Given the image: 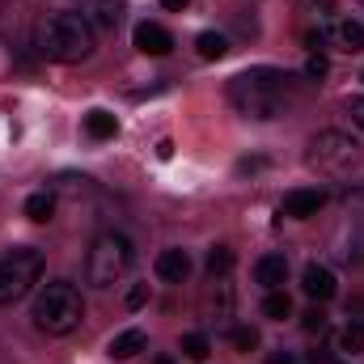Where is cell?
Here are the masks:
<instances>
[{
  "instance_id": "2e32d148",
  "label": "cell",
  "mask_w": 364,
  "mask_h": 364,
  "mask_svg": "<svg viewBox=\"0 0 364 364\" xmlns=\"http://www.w3.org/2000/svg\"><path fill=\"white\" fill-rule=\"evenodd\" d=\"M195 51H199V60H225V55H229V38L216 34V30H203V34L195 38Z\"/></svg>"
},
{
  "instance_id": "9c48e42d",
  "label": "cell",
  "mask_w": 364,
  "mask_h": 364,
  "mask_svg": "<svg viewBox=\"0 0 364 364\" xmlns=\"http://www.w3.org/2000/svg\"><path fill=\"white\" fill-rule=\"evenodd\" d=\"M77 4H81V17L90 26H102V30H114L123 21V13H127L123 0H77Z\"/></svg>"
},
{
  "instance_id": "7c38bea8",
  "label": "cell",
  "mask_w": 364,
  "mask_h": 364,
  "mask_svg": "<svg viewBox=\"0 0 364 364\" xmlns=\"http://www.w3.org/2000/svg\"><path fill=\"white\" fill-rule=\"evenodd\" d=\"M157 275H161L166 284H182V279L191 275V255H186V250H161V255H157Z\"/></svg>"
},
{
  "instance_id": "ac0fdd59",
  "label": "cell",
  "mask_w": 364,
  "mask_h": 364,
  "mask_svg": "<svg viewBox=\"0 0 364 364\" xmlns=\"http://www.w3.org/2000/svg\"><path fill=\"white\" fill-rule=\"evenodd\" d=\"M233 263H237V255H233L229 246H212V250H208V275H212V279L229 275L233 272Z\"/></svg>"
},
{
  "instance_id": "ba28073f",
  "label": "cell",
  "mask_w": 364,
  "mask_h": 364,
  "mask_svg": "<svg viewBox=\"0 0 364 364\" xmlns=\"http://www.w3.org/2000/svg\"><path fill=\"white\" fill-rule=\"evenodd\" d=\"M301 288H305V296L309 301H331L335 292H339V284H335V272L331 267H322V263H309L305 272H301Z\"/></svg>"
},
{
  "instance_id": "484cf974",
  "label": "cell",
  "mask_w": 364,
  "mask_h": 364,
  "mask_svg": "<svg viewBox=\"0 0 364 364\" xmlns=\"http://www.w3.org/2000/svg\"><path fill=\"white\" fill-rule=\"evenodd\" d=\"M60 191H73V195H77V191H90V178H77V174H64V178H60Z\"/></svg>"
},
{
  "instance_id": "ffe728a7",
  "label": "cell",
  "mask_w": 364,
  "mask_h": 364,
  "mask_svg": "<svg viewBox=\"0 0 364 364\" xmlns=\"http://www.w3.org/2000/svg\"><path fill=\"white\" fill-rule=\"evenodd\" d=\"M263 314H267L272 322H284V318L292 314V301H288V292L272 288V292H267V301H263Z\"/></svg>"
},
{
  "instance_id": "44dd1931",
  "label": "cell",
  "mask_w": 364,
  "mask_h": 364,
  "mask_svg": "<svg viewBox=\"0 0 364 364\" xmlns=\"http://www.w3.org/2000/svg\"><path fill=\"white\" fill-rule=\"evenodd\" d=\"M208 352H212V343H208V335H199V331H191V335H182V356H191V360H208Z\"/></svg>"
},
{
  "instance_id": "4dcf8cb0",
  "label": "cell",
  "mask_w": 364,
  "mask_h": 364,
  "mask_svg": "<svg viewBox=\"0 0 364 364\" xmlns=\"http://www.w3.org/2000/svg\"><path fill=\"white\" fill-rule=\"evenodd\" d=\"M267 364H296V360H292L288 352H272V356H267Z\"/></svg>"
},
{
  "instance_id": "4fadbf2b",
  "label": "cell",
  "mask_w": 364,
  "mask_h": 364,
  "mask_svg": "<svg viewBox=\"0 0 364 364\" xmlns=\"http://www.w3.org/2000/svg\"><path fill=\"white\" fill-rule=\"evenodd\" d=\"M255 279L272 292V288H279L284 279H288V259L284 255H263L259 263H255Z\"/></svg>"
},
{
  "instance_id": "7a4b0ae2",
  "label": "cell",
  "mask_w": 364,
  "mask_h": 364,
  "mask_svg": "<svg viewBox=\"0 0 364 364\" xmlns=\"http://www.w3.org/2000/svg\"><path fill=\"white\" fill-rule=\"evenodd\" d=\"M34 47L55 64H81L93 55V26L81 13H47L34 30Z\"/></svg>"
},
{
  "instance_id": "603a6c76",
  "label": "cell",
  "mask_w": 364,
  "mask_h": 364,
  "mask_svg": "<svg viewBox=\"0 0 364 364\" xmlns=\"http://www.w3.org/2000/svg\"><path fill=\"white\" fill-rule=\"evenodd\" d=\"M233 348H237V352H255V348H259V331H255V326H237V331H233Z\"/></svg>"
},
{
  "instance_id": "f546056e",
  "label": "cell",
  "mask_w": 364,
  "mask_h": 364,
  "mask_svg": "<svg viewBox=\"0 0 364 364\" xmlns=\"http://www.w3.org/2000/svg\"><path fill=\"white\" fill-rule=\"evenodd\" d=\"M186 4H191V0H161V9H170V13H182Z\"/></svg>"
},
{
  "instance_id": "30bf717a",
  "label": "cell",
  "mask_w": 364,
  "mask_h": 364,
  "mask_svg": "<svg viewBox=\"0 0 364 364\" xmlns=\"http://www.w3.org/2000/svg\"><path fill=\"white\" fill-rule=\"evenodd\" d=\"M136 47L144 55H170L174 51V34L166 26H157V21H140L136 26Z\"/></svg>"
},
{
  "instance_id": "8fae6325",
  "label": "cell",
  "mask_w": 364,
  "mask_h": 364,
  "mask_svg": "<svg viewBox=\"0 0 364 364\" xmlns=\"http://www.w3.org/2000/svg\"><path fill=\"white\" fill-rule=\"evenodd\" d=\"M331 38H335V47H339V51L356 55V51H364V21H360V17H343V21H335Z\"/></svg>"
},
{
  "instance_id": "52a82bcc",
  "label": "cell",
  "mask_w": 364,
  "mask_h": 364,
  "mask_svg": "<svg viewBox=\"0 0 364 364\" xmlns=\"http://www.w3.org/2000/svg\"><path fill=\"white\" fill-rule=\"evenodd\" d=\"M322 208H326V191H318V186L288 191V195H284V203H279V212H284V216H292V220H309V216H318Z\"/></svg>"
},
{
  "instance_id": "7402d4cb",
  "label": "cell",
  "mask_w": 364,
  "mask_h": 364,
  "mask_svg": "<svg viewBox=\"0 0 364 364\" xmlns=\"http://www.w3.org/2000/svg\"><path fill=\"white\" fill-rule=\"evenodd\" d=\"M343 259L348 263H364V220L352 229V237H348V250H343Z\"/></svg>"
},
{
  "instance_id": "9a60e30c",
  "label": "cell",
  "mask_w": 364,
  "mask_h": 364,
  "mask_svg": "<svg viewBox=\"0 0 364 364\" xmlns=\"http://www.w3.org/2000/svg\"><path fill=\"white\" fill-rule=\"evenodd\" d=\"M85 132H90L93 140H114L119 136V119L110 110H90L85 114Z\"/></svg>"
},
{
  "instance_id": "4316f807",
  "label": "cell",
  "mask_w": 364,
  "mask_h": 364,
  "mask_svg": "<svg viewBox=\"0 0 364 364\" xmlns=\"http://www.w3.org/2000/svg\"><path fill=\"white\" fill-rule=\"evenodd\" d=\"M348 114H352V123L364 132V97H352V102H348Z\"/></svg>"
},
{
  "instance_id": "1f68e13d",
  "label": "cell",
  "mask_w": 364,
  "mask_h": 364,
  "mask_svg": "<svg viewBox=\"0 0 364 364\" xmlns=\"http://www.w3.org/2000/svg\"><path fill=\"white\" fill-rule=\"evenodd\" d=\"M157 364H174V360H170V356H157Z\"/></svg>"
},
{
  "instance_id": "d6986e66",
  "label": "cell",
  "mask_w": 364,
  "mask_h": 364,
  "mask_svg": "<svg viewBox=\"0 0 364 364\" xmlns=\"http://www.w3.org/2000/svg\"><path fill=\"white\" fill-rule=\"evenodd\" d=\"M339 348H343L348 356H360V352H364V322H360V318H352V322L343 326V335H339Z\"/></svg>"
},
{
  "instance_id": "8992f818",
  "label": "cell",
  "mask_w": 364,
  "mask_h": 364,
  "mask_svg": "<svg viewBox=\"0 0 364 364\" xmlns=\"http://www.w3.org/2000/svg\"><path fill=\"white\" fill-rule=\"evenodd\" d=\"M43 275V250L34 246H17L0 259V305H13L21 301Z\"/></svg>"
},
{
  "instance_id": "277c9868",
  "label": "cell",
  "mask_w": 364,
  "mask_h": 364,
  "mask_svg": "<svg viewBox=\"0 0 364 364\" xmlns=\"http://www.w3.org/2000/svg\"><path fill=\"white\" fill-rule=\"evenodd\" d=\"M305 166L318 170V174H326V178H343V174H352V170L360 166V144H356L348 132L326 127V132H318V136L309 140Z\"/></svg>"
},
{
  "instance_id": "6da1fadb",
  "label": "cell",
  "mask_w": 364,
  "mask_h": 364,
  "mask_svg": "<svg viewBox=\"0 0 364 364\" xmlns=\"http://www.w3.org/2000/svg\"><path fill=\"white\" fill-rule=\"evenodd\" d=\"M288 102H292V77L279 68H250L229 81V106L242 119H259V123L279 119Z\"/></svg>"
},
{
  "instance_id": "3957f363",
  "label": "cell",
  "mask_w": 364,
  "mask_h": 364,
  "mask_svg": "<svg viewBox=\"0 0 364 364\" xmlns=\"http://www.w3.org/2000/svg\"><path fill=\"white\" fill-rule=\"evenodd\" d=\"M34 326L43 335H73L85 318V301H81V288L68 284V279H51L43 284V292L34 296V309H30Z\"/></svg>"
},
{
  "instance_id": "cb8c5ba5",
  "label": "cell",
  "mask_w": 364,
  "mask_h": 364,
  "mask_svg": "<svg viewBox=\"0 0 364 364\" xmlns=\"http://www.w3.org/2000/svg\"><path fill=\"white\" fill-rule=\"evenodd\" d=\"M326 73H331V64H326V55H322V51H314V55L305 60V77H309V81H322Z\"/></svg>"
},
{
  "instance_id": "e0dca14e",
  "label": "cell",
  "mask_w": 364,
  "mask_h": 364,
  "mask_svg": "<svg viewBox=\"0 0 364 364\" xmlns=\"http://www.w3.org/2000/svg\"><path fill=\"white\" fill-rule=\"evenodd\" d=\"M26 216L38 220V225H47V220L55 216V195H51V191H34V195L26 199Z\"/></svg>"
},
{
  "instance_id": "5b68a950",
  "label": "cell",
  "mask_w": 364,
  "mask_h": 364,
  "mask_svg": "<svg viewBox=\"0 0 364 364\" xmlns=\"http://www.w3.org/2000/svg\"><path fill=\"white\" fill-rule=\"evenodd\" d=\"M132 259H136V250H132V242L123 233H102L90 246V255H85V279L93 288H110V284H119L127 275Z\"/></svg>"
},
{
  "instance_id": "5bb4252c",
  "label": "cell",
  "mask_w": 364,
  "mask_h": 364,
  "mask_svg": "<svg viewBox=\"0 0 364 364\" xmlns=\"http://www.w3.org/2000/svg\"><path fill=\"white\" fill-rule=\"evenodd\" d=\"M144 343H149L144 331H136V326H132V331H119V335L110 339V356H114V360H132L136 352H144Z\"/></svg>"
},
{
  "instance_id": "f1b7e54d",
  "label": "cell",
  "mask_w": 364,
  "mask_h": 364,
  "mask_svg": "<svg viewBox=\"0 0 364 364\" xmlns=\"http://www.w3.org/2000/svg\"><path fill=\"white\" fill-rule=\"evenodd\" d=\"M144 296H149V288H144V284H136V288L127 292V309H140V305H144Z\"/></svg>"
},
{
  "instance_id": "83f0119b",
  "label": "cell",
  "mask_w": 364,
  "mask_h": 364,
  "mask_svg": "<svg viewBox=\"0 0 364 364\" xmlns=\"http://www.w3.org/2000/svg\"><path fill=\"white\" fill-rule=\"evenodd\" d=\"M343 203L348 208H364V186H348L343 191Z\"/></svg>"
},
{
  "instance_id": "d4e9b609",
  "label": "cell",
  "mask_w": 364,
  "mask_h": 364,
  "mask_svg": "<svg viewBox=\"0 0 364 364\" xmlns=\"http://www.w3.org/2000/svg\"><path fill=\"white\" fill-rule=\"evenodd\" d=\"M301 326H305V335H326V326H331V322H326V314H322V309H309V314L301 318Z\"/></svg>"
}]
</instances>
